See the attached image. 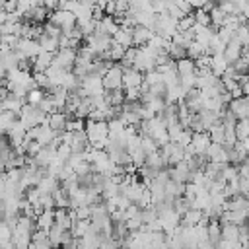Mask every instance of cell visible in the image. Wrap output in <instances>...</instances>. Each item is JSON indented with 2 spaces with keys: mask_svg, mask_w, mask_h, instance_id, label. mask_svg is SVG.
Segmentation results:
<instances>
[{
  "mask_svg": "<svg viewBox=\"0 0 249 249\" xmlns=\"http://www.w3.org/2000/svg\"><path fill=\"white\" fill-rule=\"evenodd\" d=\"M86 132H88V140L93 148H107V140H109V121H93V119H86Z\"/></svg>",
  "mask_w": 249,
  "mask_h": 249,
  "instance_id": "cell-1",
  "label": "cell"
},
{
  "mask_svg": "<svg viewBox=\"0 0 249 249\" xmlns=\"http://www.w3.org/2000/svg\"><path fill=\"white\" fill-rule=\"evenodd\" d=\"M49 19H51L54 25H58L62 31L72 29L74 25H78V18H76V14H74L72 10H62V8H56V10H53V14L49 16Z\"/></svg>",
  "mask_w": 249,
  "mask_h": 249,
  "instance_id": "cell-2",
  "label": "cell"
},
{
  "mask_svg": "<svg viewBox=\"0 0 249 249\" xmlns=\"http://www.w3.org/2000/svg\"><path fill=\"white\" fill-rule=\"evenodd\" d=\"M41 49L43 47H41L39 39H35V37H19V41L16 45L19 58H35L41 53Z\"/></svg>",
  "mask_w": 249,
  "mask_h": 249,
  "instance_id": "cell-3",
  "label": "cell"
},
{
  "mask_svg": "<svg viewBox=\"0 0 249 249\" xmlns=\"http://www.w3.org/2000/svg\"><path fill=\"white\" fill-rule=\"evenodd\" d=\"M76 56H78V49H72V47H60L56 53H54V60L53 64L64 68V70H72L74 64H76Z\"/></svg>",
  "mask_w": 249,
  "mask_h": 249,
  "instance_id": "cell-4",
  "label": "cell"
},
{
  "mask_svg": "<svg viewBox=\"0 0 249 249\" xmlns=\"http://www.w3.org/2000/svg\"><path fill=\"white\" fill-rule=\"evenodd\" d=\"M123 76H124L123 64H113V66L103 74L105 89L111 91V89H117V88H124V86H123Z\"/></svg>",
  "mask_w": 249,
  "mask_h": 249,
  "instance_id": "cell-5",
  "label": "cell"
},
{
  "mask_svg": "<svg viewBox=\"0 0 249 249\" xmlns=\"http://www.w3.org/2000/svg\"><path fill=\"white\" fill-rule=\"evenodd\" d=\"M161 154H163V158L167 160L169 165H175V163L185 160V148L175 140H169L165 146H161Z\"/></svg>",
  "mask_w": 249,
  "mask_h": 249,
  "instance_id": "cell-6",
  "label": "cell"
},
{
  "mask_svg": "<svg viewBox=\"0 0 249 249\" xmlns=\"http://www.w3.org/2000/svg\"><path fill=\"white\" fill-rule=\"evenodd\" d=\"M86 41H88V45H89L97 54H101V53L109 51V49H111V45H113V37H111V35H107V33H99V31H95V33L88 35V37H86Z\"/></svg>",
  "mask_w": 249,
  "mask_h": 249,
  "instance_id": "cell-7",
  "label": "cell"
},
{
  "mask_svg": "<svg viewBox=\"0 0 249 249\" xmlns=\"http://www.w3.org/2000/svg\"><path fill=\"white\" fill-rule=\"evenodd\" d=\"M206 158L210 161H220V163H228L230 161V150L220 144V142H210L208 150H206Z\"/></svg>",
  "mask_w": 249,
  "mask_h": 249,
  "instance_id": "cell-8",
  "label": "cell"
},
{
  "mask_svg": "<svg viewBox=\"0 0 249 249\" xmlns=\"http://www.w3.org/2000/svg\"><path fill=\"white\" fill-rule=\"evenodd\" d=\"M27 103V97L25 95H19V93H16V91H10L8 93V97H4L2 99V111H16L18 115H19V111H21V107Z\"/></svg>",
  "mask_w": 249,
  "mask_h": 249,
  "instance_id": "cell-9",
  "label": "cell"
},
{
  "mask_svg": "<svg viewBox=\"0 0 249 249\" xmlns=\"http://www.w3.org/2000/svg\"><path fill=\"white\" fill-rule=\"evenodd\" d=\"M144 84V72L134 68V66H128L124 68V76H123V86L124 88H140Z\"/></svg>",
  "mask_w": 249,
  "mask_h": 249,
  "instance_id": "cell-10",
  "label": "cell"
},
{
  "mask_svg": "<svg viewBox=\"0 0 249 249\" xmlns=\"http://www.w3.org/2000/svg\"><path fill=\"white\" fill-rule=\"evenodd\" d=\"M191 173H193V169L189 167L187 160H183V161H179V163H175V165H169V175H171V179H175V181H179V183L191 181Z\"/></svg>",
  "mask_w": 249,
  "mask_h": 249,
  "instance_id": "cell-11",
  "label": "cell"
},
{
  "mask_svg": "<svg viewBox=\"0 0 249 249\" xmlns=\"http://www.w3.org/2000/svg\"><path fill=\"white\" fill-rule=\"evenodd\" d=\"M54 158H56V146H53V144H45V146L37 152V156H33L35 163L41 165V167H49Z\"/></svg>",
  "mask_w": 249,
  "mask_h": 249,
  "instance_id": "cell-12",
  "label": "cell"
},
{
  "mask_svg": "<svg viewBox=\"0 0 249 249\" xmlns=\"http://www.w3.org/2000/svg\"><path fill=\"white\" fill-rule=\"evenodd\" d=\"M113 41L123 45V47H132L134 45V27H128V25H121L117 29V33L113 35Z\"/></svg>",
  "mask_w": 249,
  "mask_h": 249,
  "instance_id": "cell-13",
  "label": "cell"
},
{
  "mask_svg": "<svg viewBox=\"0 0 249 249\" xmlns=\"http://www.w3.org/2000/svg\"><path fill=\"white\" fill-rule=\"evenodd\" d=\"M224 56L228 58V62H230V64H233L235 60H239V58L243 56V43H241L239 39H235V37H233V39L226 45Z\"/></svg>",
  "mask_w": 249,
  "mask_h": 249,
  "instance_id": "cell-14",
  "label": "cell"
},
{
  "mask_svg": "<svg viewBox=\"0 0 249 249\" xmlns=\"http://www.w3.org/2000/svg\"><path fill=\"white\" fill-rule=\"evenodd\" d=\"M53 60H54V53L41 49V53L33 58V72H47V68L53 64Z\"/></svg>",
  "mask_w": 249,
  "mask_h": 249,
  "instance_id": "cell-15",
  "label": "cell"
},
{
  "mask_svg": "<svg viewBox=\"0 0 249 249\" xmlns=\"http://www.w3.org/2000/svg\"><path fill=\"white\" fill-rule=\"evenodd\" d=\"M210 142H212V138H210L208 130H193V146L196 148L198 154H206Z\"/></svg>",
  "mask_w": 249,
  "mask_h": 249,
  "instance_id": "cell-16",
  "label": "cell"
},
{
  "mask_svg": "<svg viewBox=\"0 0 249 249\" xmlns=\"http://www.w3.org/2000/svg\"><path fill=\"white\" fill-rule=\"evenodd\" d=\"M121 25L117 23V19H115V16H109V14H105L101 19H97V31L99 33H107V35H115L117 33V29H119Z\"/></svg>",
  "mask_w": 249,
  "mask_h": 249,
  "instance_id": "cell-17",
  "label": "cell"
},
{
  "mask_svg": "<svg viewBox=\"0 0 249 249\" xmlns=\"http://www.w3.org/2000/svg\"><path fill=\"white\" fill-rule=\"evenodd\" d=\"M66 123H68V115H66L64 109H56V111H53V113L49 115V124H51L56 132L66 130Z\"/></svg>",
  "mask_w": 249,
  "mask_h": 249,
  "instance_id": "cell-18",
  "label": "cell"
},
{
  "mask_svg": "<svg viewBox=\"0 0 249 249\" xmlns=\"http://www.w3.org/2000/svg\"><path fill=\"white\" fill-rule=\"evenodd\" d=\"M56 134H58V132H56L49 123H41V124H37V138H35V140H39V142L45 146V144H51Z\"/></svg>",
  "mask_w": 249,
  "mask_h": 249,
  "instance_id": "cell-19",
  "label": "cell"
},
{
  "mask_svg": "<svg viewBox=\"0 0 249 249\" xmlns=\"http://www.w3.org/2000/svg\"><path fill=\"white\" fill-rule=\"evenodd\" d=\"M154 33H156V31L150 29V27H146V25H134V45H136V47L146 45V43L152 39Z\"/></svg>",
  "mask_w": 249,
  "mask_h": 249,
  "instance_id": "cell-20",
  "label": "cell"
},
{
  "mask_svg": "<svg viewBox=\"0 0 249 249\" xmlns=\"http://www.w3.org/2000/svg\"><path fill=\"white\" fill-rule=\"evenodd\" d=\"M47 18H49V8L45 4L33 6V10L29 14H25V19H29L33 23H43V21H47Z\"/></svg>",
  "mask_w": 249,
  "mask_h": 249,
  "instance_id": "cell-21",
  "label": "cell"
},
{
  "mask_svg": "<svg viewBox=\"0 0 249 249\" xmlns=\"http://www.w3.org/2000/svg\"><path fill=\"white\" fill-rule=\"evenodd\" d=\"M210 68L216 76H222L228 68H230V62L228 58L224 56V53H218V54H212V62H210Z\"/></svg>",
  "mask_w": 249,
  "mask_h": 249,
  "instance_id": "cell-22",
  "label": "cell"
},
{
  "mask_svg": "<svg viewBox=\"0 0 249 249\" xmlns=\"http://www.w3.org/2000/svg\"><path fill=\"white\" fill-rule=\"evenodd\" d=\"M208 132H210L212 142H220V144L226 142V124H224L222 119H218V121L208 128Z\"/></svg>",
  "mask_w": 249,
  "mask_h": 249,
  "instance_id": "cell-23",
  "label": "cell"
},
{
  "mask_svg": "<svg viewBox=\"0 0 249 249\" xmlns=\"http://www.w3.org/2000/svg\"><path fill=\"white\" fill-rule=\"evenodd\" d=\"M202 218H204V212L198 210V208H195V206H191V208L181 216V224H185V226H196Z\"/></svg>",
  "mask_w": 249,
  "mask_h": 249,
  "instance_id": "cell-24",
  "label": "cell"
},
{
  "mask_svg": "<svg viewBox=\"0 0 249 249\" xmlns=\"http://www.w3.org/2000/svg\"><path fill=\"white\" fill-rule=\"evenodd\" d=\"M208 239L212 241V245L220 243V239H222V222H220V218L218 220L210 218V222H208Z\"/></svg>",
  "mask_w": 249,
  "mask_h": 249,
  "instance_id": "cell-25",
  "label": "cell"
},
{
  "mask_svg": "<svg viewBox=\"0 0 249 249\" xmlns=\"http://www.w3.org/2000/svg\"><path fill=\"white\" fill-rule=\"evenodd\" d=\"M53 226H54V208H45V210L37 216V228L51 230Z\"/></svg>",
  "mask_w": 249,
  "mask_h": 249,
  "instance_id": "cell-26",
  "label": "cell"
},
{
  "mask_svg": "<svg viewBox=\"0 0 249 249\" xmlns=\"http://www.w3.org/2000/svg\"><path fill=\"white\" fill-rule=\"evenodd\" d=\"M175 62H177V72H179V76L196 72V62H195V58H191V56H183V58H179V60H175Z\"/></svg>",
  "mask_w": 249,
  "mask_h": 249,
  "instance_id": "cell-27",
  "label": "cell"
},
{
  "mask_svg": "<svg viewBox=\"0 0 249 249\" xmlns=\"http://www.w3.org/2000/svg\"><path fill=\"white\" fill-rule=\"evenodd\" d=\"M39 43H41V47H43L45 51H51V53H56V51L60 49L58 37H53V35H49L47 31H43V35L39 37Z\"/></svg>",
  "mask_w": 249,
  "mask_h": 249,
  "instance_id": "cell-28",
  "label": "cell"
},
{
  "mask_svg": "<svg viewBox=\"0 0 249 249\" xmlns=\"http://www.w3.org/2000/svg\"><path fill=\"white\" fill-rule=\"evenodd\" d=\"M208 53V45L206 43H202V41H196V39H193V43L189 45V49H187V54L191 56V58H198V56H202V54H206Z\"/></svg>",
  "mask_w": 249,
  "mask_h": 249,
  "instance_id": "cell-29",
  "label": "cell"
},
{
  "mask_svg": "<svg viewBox=\"0 0 249 249\" xmlns=\"http://www.w3.org/2000/svg\"><path fill=\"white\" fill-rule=\"evenodd\" d=\"M18 119H19V115L16 111H2V115H0V128L4 130V134L14 126V123Z\"/></svg>",
  "mask_w": 249,
  "mask_h": 249,
  "instance_id": "cell-30",
  "label": "cell"
},
{
  "mask_svg": "<svg viewBox=\"0 0 249 249\" xmlns=\"http://www.w3.org/2000/svg\"><path fill=\"white\" fill-rule=\"evenodd\" d=\"M239 233H241V230H239L237 224H231V222L222 224V237H224V239L237 241V239H239Z\"/></svg>",
  "mask_w": 249,
  "mask_h": 249,
  "instance_id": "cell-31",
  "label": "cell"
},
{
  "mask_svg": "<svg viewBox=\"0 0 249 249\" xmlns=\"http://www.w3.org/2000/svg\"><path fill=\"white\" fill-rule=\"evenodd\" d=\"M208 14H210V21H212V27H216V29L224 25V21H226V16H228V14H226V12H224V10H222L218 4H216V6H214L210 12H208Z\"/></svg>",
  "mask_w": 249,
  "mask_h": 249,
  "instance_id": "cell-32",
  "label": "cell"
},
{
  "mask_svg": "<svg viewBox=\"0 0 249 249\" xmlns=\"http://www.w3.org/2000/svg\"><path fill=\"white\" fill-rule=\"evenodd\" d=\"M165 51H167V53H169V56H171V58H175V60H179V58H183V56H189V54H187V49H185V47H181V45H177V43H173V41L167 45V49H165Z\"/></svg>",
  "mask_w": 249,
  "mask_h": 249,
  "instance_id": "cell-33",
  "label": "cell"
},
{
  "mask_svg": "<svg viewBox=\"0 0 249 249\" xmlns=\"http://www.w3.org/2000/svg\"><path fill=\"white\" fill-rule=\"evenodd\" d=\"M161 146L156 142V138H152L150 134H142V150L146 152V154H150V152H156V150H160Z\"/></svg>",
  "mask_w": 249,
  "mask_h": 249,
  "instance_id": "cell-34",
  "label": "cell"
},
{
  "mask_svg": "<svg viewBox=\"0 0 249 249\" xmlns=\"http://www.w3.org/2000/svg\"><path fill=\"white\" fill-rule=\"evenodd\" d=\"M45 89L43 88H33V89H29V93H27V101L29 103H33V105H39L43 99H45Z\"/></svg>",
  "mask_w": 249,
  "mask_h": 249,
  "instance_id": "cell-35",
  "label": "cell"
},
{
  "mask_svg": "<svg viewBox=\"0 0 249 249\" xmlns=\"http://www.w3.org/2000/svg\"><path fill=\"white\" fill-rule=\"evenodd\" d=\"M235 132H237V138L243 140L249 136V119H237L235 123Z\"/></svg>",
  "mask_w": 249,
  "mask_h": 249,
  "instance_id": "cell-36",
  "label": "cell"
},
{
  "mask_svg": "<svg viewBox=\"0 0 249 249\" xmlns=\"http://www.w3.org/2000/svg\"><path fill=\"white\" fill-rule=\"evenodd\" d=\"M84 128H86V123H84L82 117H76L74 115V119H68V123H66V130L76 132V130H84Z\"/></svg>",
  "mask_w": 249,
  "mask_h": 249,
  "instance_id": "cell-37",
  "label": "cell"
},
{
  "mask_svg": "<svg viewBox=\"0 0 249 249\" xmlns=\"http://www.w3.org/2000/svg\"><path fill=\"white\" fill-rule=\"evenodd\" d=\"M33 78H35V82H37L39 88H43V89H51V80H49L47 72H33Z\"/></svg>",
  "mask_w": 249,
  "mask_h": 249,
  "instance_id": "cell-38",
  "label": "cell"
},
{
  "mask_svg": "<svg viewBox=\"0 0 249 249\" xmlns=\"http://www.w3.org/2000/svg\"><path fill=\"white\" fill-rule=\"evenodd\" d=\"M196 23V19H195V14H187V16H183L181 19H179V29L181 31H187V29H193V25Z\"/></svg>",
  "mask_w": 249,
  "mask_h": 249,
  "instance_id": "cell-39",
  "label": "cell"
},
{
  "mask_svg": "<svg viewBox=\"0 0 249 249\" xmlns=\"http://www.w3.org/2000/svg\"><path fill=\"white\" fill-rule=\"evenodd\" d=\"M76 210V216L80 218V220H91V204H80L78 208H74Z\"/></svg>",
  "mask_w": 249,
  "mask_h": 249,
  "instance_id": "cell-40",
  "label": "cell"
},
{
  "mask_svg": "<svg viewBox=\"0 0 249 249\" xmlns=\"http://www.w3.org/2000/svg\"><path fill=\"white\" fill-rule=\"evenodd\" d=\"M126 101H140L142 99V89L140 88H124Z\"/></svg>",
  "mask_w": 249,
  "mask_h": 249,
  "instance_id": "cell-41",
  "label": "cell"
},
{
  "mask_svg": "<svg viewBox=\"0 0 249 249\" xmlns=\"http://www.w3.org/2000/svg\"><path fill=\"white\" fill-rule=\"evenodd\" d=\"M105 14H109V16H115L117 14V0H109L105 4Z\"/></svg>",
  "mask_w": 249,
  "mask_h": 249,
  "instance_id": "cell-42",
  "label": "cell"
},
{
  "mask_svg": "<svg viewBox=\"0 0 249 249\" xmlns=\"http://www.w3.org/2000/svg\"><path fill=\"white\" fill-rule=\"evenodd\" d=\"M18 2H19V0H6V2L2 4V10L14 12V10H18Z\"/></svg>",
  "mask_w": 249,
  "mask_h": 249,
  "instance_id": "cell-43",
  "label": "cell"
},
{
  "mask_svg": "<svg viewBox=\"0 0 249 249\" xmlns=\"http://www.w3.org/2000/svg\"><path fill=\"white\" fill-rule=\"evenodd\" d=\"M245 214H247V218H249V206H247V208H245Z\"/></svg>",
  "mask_w": 249,
  "mask_h": 249,
  "instance_id": "cell-44",
  "label": "cell"
}]
</instances>
